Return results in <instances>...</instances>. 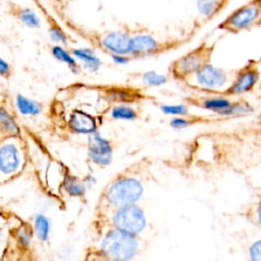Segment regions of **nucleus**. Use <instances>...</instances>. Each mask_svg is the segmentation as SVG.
<instances>
[{"label":"nucleus","instance_id":"30","mask_svg":"<svg viewBox=\"0 0 261 261\" xmlns=\"http://www.w3.org/2000/svg\"><path fill=\"white\" fill-rule=\"evenodd\" d=\"M0 73L3 77H9L11 74L10 64L7 63L3 58L0 59Z\"/></svg>","mask_w":261,"mask_h":261},{"label":"nucleus","instance_id":"22","mask_svg":"<svg viewBox=\"0 0 261 261\" xmlns=\"http://www.w3.org/2000/svg\"><path fill=\"white\" fill-rule=\"evenodd\" d=\"M110 115L114 119L133 120V119H136L138 117V112L132 106L122 103L120 105H115L111 109Z\"/></svg>","mask_w":261,"mask_h":261},{"label":"nucleus","instance_id":"5","mask_svg":"<svg viewBox=\"0 0 261 261\" xmlns=\"http://www.w3.org/2000/svg\"><path fill=\"white\" fill-rule=\"evenodd\" d=\"M111 222L113 228L138 236L146 226V217L139 206L132 204L115 210Z\"/></svg>","mask_w":261,"mask_h":261},{"label":"nucleus","instance_id":"28","mask_svg":"<svg viewBox=\"0 0 261 261\" xmlns=\"http://www.w3.org/2000/svg\"><path fill=\"white\" fill-rule=\"evenodd\" d=\"M252 260H261V241L256 242L250 249Z\"/></svg>","mask_w":261,"mask_h":261},{"label":"nucleus","instance_id":"13","mask_svg":"<svg viewBox=\"0 0 261 261\" xmlns=\"http://www.w3.org/2000/svg\"><path fill=\"white\" fill-rule=\"evenodd\" d=\"M258 71L246 67L244 68L240 73H238L237 79L232 86L226 91L227 94H241L245 93L252 89V87L255 85V83L258 80Z\"/></svg>","mask_w":261,"mask_h":261},{"label":"nucleus","instance_id":"24","mask_svg":"<svg viewBox=\"0 0 261 261\" xmlns=\"http://www.w3.org/2000/svg\"><path fill=\"white\" fill-rule=\"evenodd\" d=\"M64 187L66 192L72 197H80L85 193V187L83 186V184L73 176L66 177L64 181Z\"/></svg>","mask_w":261,"mask_h":261},{"label":"nucleus","instance_id":"25","mask_svg":"<svg viewBox=\"0 0 261 261\" xmlns=\"http://www.w3.org/2000/svg\"><path fill=\"white\" fill-rule=\"evenodd\" d=\"M142 81L148 86H159L166 83V76L159 74L155 71H148L143 74Z\"/></svg>","mask_w":261,"mask_h":261},{"label":"nucleus","instance_id":"7","mask_svg":"<svg viewBox=\"0 0 261 261\" xmlns=\"http://www.w3.org/2000/svg\"><path fill=\"white\" fill-rule=\"evenodd\" d=\"M261 14V4L249 3L229 14L220 24L219 29L229 32H238L252 25Z\"/></svg>","mask_w":261,"mask_h":261},{"label":"nucleus","instance_id":"19","mask_svg":"<svg viewBox=\"0 0 261 261\" xmlns=\"http://www.w3.org/2000/svg\"><path fill=\"white\" fill-rule=\"evenodd\" d=\"M0 125H1V137L2 138H4V136L16 137V135H18V133H19V128H18L15 120L4 109V107H1V111H0Z\"/></svg>","mask_w":261,"mask_h":261},{"label":"nucleus","instance_id":"15","mask_svg":"<svg viewBox=\"0 0 261 261\" xmlns=\"http://www.w3.org/2000/svg\"><path fill=\"white\" fill-rule=\"evenodd\" d=\"M142 97H143V95L137 90L114 87L112 89H107L105 99L112 101V102L126 103V102L137 101V100L141 99Z\"/></svg>","mask_w":261,"mask_h":261},{"label":"nucleus","instance_id":"29","mask_svg":"<svg viewBox=\"0 0 261 261\" xmlns=\"http://www.w3.org/2000/svg\"><path fill=\"white\" fill-rule=\"evenodd\" d=\"M30 241H31V233L28 232L27 229L20 230L19 233H18V242H19V244L23 248H27L30 245Z\"/></svg>","mask_w":261,"mask_h":261},{"label":"nucleus","instance_id":"10","mask_svg":"<svg viewBox=\"0 0 261 261\" xmlns=\"http://www.w3.org/2000/svg\"><path fill=\"white\" fill-rule=\"evenodd\" d=\"M6 13L12 18L31 29H37L41 25V20L37 13L29 6L14 1H7Z\"/></svg>","mask_w":261,"mask_h":261},{"label":"nucleus","instance_id":"16","mask_svg":"<svg viewBox=\"0 0 261 261\" xmlns=\"http://www.w3.org/2000/svg\"><path fill=\"white\" fill-rule=\"evenodd\" d=\"M186 101L189 104H195L197 106L212 110L219 114H225L226 110L231 105V103L228 100L223 98H207L204 100H196V99L189 98Z\"/></svg>","mask_w":261,"mask_h":261},{"label":"nucleus","instance_id":"11","mask_svg":"<svg viewBox=\"0 0 261 261\" xmlns=\"http://www.w3.org/2000/svg\"><path fill=\"white\" fill-rule=\"evenodd\" d=\"M37 8L40 10L41 14L43 15L47 25L48 31L50 34L51 39L61 45L67 46L69 42H72V38L63 30V28L57 22V20L53 17V15L48 11L47 7L42 3L41 0H33Z\"/></svg>","mask_w":261,"mask_h":261},{"label":"nucleus","instance_id":"17","mask_svg":"<svg viewBox=\"0 0 261 261\" xmlns=\"http://www.w3.org/2000/svg\"><path fill=\"white\" fill-rule=\"evenodd\" d=\"M226 0H197L196 6L199 14L202 17L209 19L221 10Z\"/></svg>","mask_w":261,"mask_h":261},{"label":"nucleus","instance_id":"6","mask_svg":"<svg viewBox=\"0 0 261 261\" xmlns=\"http://www.w3.org/2000/svg\"><path fill=\"white\" fill-rule=\"evenodd\" d=\"M180 41H159L150 34L142 31L135 32L132 38V57H145L155 55L177 46Z\"/></svg>","mask_w":261,"mask_h":261},{"label":"nucleus","instance_id":"12","mask_svg":"<svg viewBox=\"0 0 261 261\" xmlns=\"http://www.w3.org/2000/svg\"><path fill=\"white\" fill-rule=\"evenodd\" d=\"M21 164V155L14 144L2 145L0 149V169L3 174L15 172Z\"/></svg>","mask_w":261,"mask_h":261},{"label":"nucleus","instance_id":"1","mask_svg":"<svg viewBox=\"0 0 261 261\" xmlns=\"http://www.w3.org/2000/svg\"><path fill=\"white\" fill-rule=\"evenodd\" d=\"M60 20L75 35L80 36L93 46L103 50L104 52L120 55L130 56L132 50V38L133 32L128 29H119V30H107V31H96L87 29L74 20L69 18L66 14L58 16Z\"/></svg>","mask_w":261,"mask_h":261},{"label":"nucleus","instance_id":"27","mask_svg":"<svg viewBox=\"0 0 261 261\" xmlns=\"http://www.w3.org/2000/svg\"><path fill=\"white\" fill-rule=\"evenodd\" d=\"M49 1L53 10L59 16V15L65 14V10L68 8V6L73 0H49Z\"/></svg>","mask_w":261,"mask_h":261},{"label":"nucleus","instance_id":"26","mask_svg":"<svg viewBox=\"0 0 261 261\" xmlns=\"http://www.w3.org/2000/svg\"><path fill=\"white\" fill-rule=\"evenodd\" d=\"M160 108L166 114H173V115H180V116L188 115V108L185 105H162Z\"/></svg>","mask_w":261,"mask_h":261},{"label":"nucleus","instance_id":"14","mask_svg":"<svg viewBox=\"0 0 261 261\" xmlns=\"http://www.w3.org/2000/svg\"><path fill=\"white\" fill-rule=\"evenodd\" d=\"M69 126L73 132L82 134H92L96 132L97 124L95 118L81 110H75L69 120Z\"/></svg>","mask_w":261,"mask_h":261},{"label":"nucleus","instance_id":"31","mask_svg":"<svg viewBox=\"0 0 261 261\" xmlns=\"http://www.w3.org/2000/svg\"><path fill=\"white\" fill-rule=\"evenodd\" d=\"M259 221H260V223H261V206H260V208H259Z\"/></svg>","mask_w":261,"mask_h":261},{"label":"nucleus","instance_id":"2","mask_svg":"<svg viewBox=\"0 0 261 261\" xmlns=\"http://www.w3.org/2000/svg\"><path fill=\"white\" fill-rule=\"evenodd\" d=\"M141 180L128 175H121L110 181L100 195L97 206L99 209L117 210L135 204L143 194Z\"/></svg>","mask_w":261,"mask_h":261},{"label":"nucleus","instance_id":"32","mask_svg":"<svg viewBox=\"0 0 261 261\" xmlns=\"http://www.w3.org/2000/svg\"><path fill=\"white\" fill-rule=\"evenodd\" d=\"M260 69H261V62H260ZM260 75H261V71H260Z\"/></svg>","mask_w":261,"mask_h":261},{"label":"nucleus","instance_id":"18","mask_svg":"<svg viewBox=\"0 0 261 261\" xmlns=\"http://www.w3.org/2000/svg\"><path fill=\"white\" fill-rule=\"evenodd\" d=\"M72 55L82 60L85 63V66L91 71L98 70L101 65L100 59L90 49H73Z\"/></svg>","mask_w":261,"mask_h":261},{"label":"nucleus","instance_id":"20","mask_svg":"<svg viewBox=\"0 0 261 261\" xmlns=\"http://www.w3.org/2000/svg\"><path fill=\"white\" fill-rule=\"evenodd\" d=\"M16 106L19 112L23 115H37L41 112L42 106L40 103L18 94L16 97Z\"/></svg>","mask_w":261,"mask_h":261},{"label":"nucleus","instance_id":"3","mask_svg":"<svg viewBox=\"0 0 261 261\" xmlns=\"http://www.w3.org/2000/svg\"><path fill=\"white\" fill-rule=\"evenodd\" d=\"M138 247L137 236L112 228L106 232L101 242L98 259L128 260L137 254Z\"/></svg>","mask_w":261,"mask_h":261},{"label":"nucleus","instance_id":"23","mask_svg":"<svg viewBox=\"0 0 261 261\" xmlns=\"http://www.w3.org/2000/svg\"><path fill=\"white\" fill-rule=\"evenodd\" d=\"M35 232L40 241H46L50 232V221L43 215L38 214L35 218Z\"/></svg>","mask_w":261,"mask_h":261},{"label":"nucleus","instance_id":"21","mask_svg":"<svg viewBox=\"0 0 261 261\" xmlns=\"http://www.w3.org/2000/svg\"><path fill=\"white\" fill-rule=\"evenodd\" d=\"M51 52H52L53 56H54L56 59H58V60H60V61L66 63V64L68 65V67H69L74 73H77V71H79V64H77L75 58H74L69 52H67L65 49H63V48H62L61 46H59V45L53 46L52 49H51Z\"/></svg>","mask_w":261,"mask_h":261},{"label":"nucleus","instance_id":"9","mask_svg":"<svg viewBox=\"0 0 261 261\" xmlns=\"http://www.w3.org/2000/svg\"><path fill=\"white\" fill-rule=\"evenodd\" d=\"M197 83L205 90L221 88L227 82L226 72L220 68L214 67L210 63L203 66L195 73Z\"/></svg>","mask_w":261,"mask_h":261},{"label":"nucleus","instance_id":"4","mask_svg":"<svg viewBox=\"0 0 261 261\" xmlns=\"http://www.w3.org/2000/svg\"><path fill=\"white\" fill-rule=\"evenodd\" d=\"M213 52V46L207 43L200 44L197 48L187 52L171 62L170 73L178 81L186 82L203 66L209 63Z\"/></svg>","mask_w":261,"mask_h":261},{"label":"nucleus","instance_id":"8","mask_svg":"<svg viewBox=\"0 0 261 261\" xmlns=\"http://www.w3.org/2000/svg\"><path fill=\"white\" fill-rule=\"evenodd\" d=\"M88 154L95 163L107 165L111 161L112 148L106 139L94 132L88 141Z\"/></svg>","mask_w":261,"mask_h":261}]
</instances>
